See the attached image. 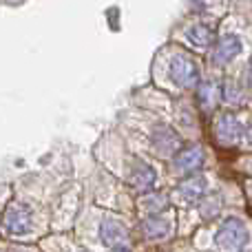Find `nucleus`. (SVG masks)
Masks as SVG:
<instances>
[{
	"instance_id": "f03ea898",
	"label": "nucleus",
	"mask_w": 252,
	"mask_h": 252,
	"mask_svg": "<svg viewBox=\"0 0 252 252\" xmlns=\"http://www.w3.org/2000/svg\"><path fill=\"white\" fill-rule=\"evenodd\" d=\"M215 241H217V246L223 250H239V248H244L246 241H248V228H246V223L241 221V219H235V217L226 219V221L219 226Z\"/></svg>"
},
{
	"instance_id": "6ab92c4d",
	"label": "nucleus",
	"mask_w": 252,
	"mask_h": 252,
	"mask_svg": "<svg viewBox=\"0 0 252 252\" xmlns=\"http://www.w3.org/2000/svg\"><path fill=\"white\" fill-rule=\"evenodd\" d=\"M246 252H248V250H246Z\"/></svg>"
},
{
	"instance_id": "a211bd4d",
	"label": "nucleus",
	"mask_w": 252,
	"mask_h": 252,
	"mask_svg": "<svg viewBox=\"0 0 252 252\" xmlns=\"http://www.w3.org/2000/svg\"><path fill=\"white\" fill-rule=\"evenodd\" d=\"M13 252H35L33 248H18V250H13Z\"/></svg>"
},
{
	"instance_id": "9b49d317",
	"label": "nucleus",
	"mask_w": 252,
	"mask_h": 252,
	"mask_svg": "<svg viewBox=\"0 0 252 252\" xmlns=\"http://www.w3.org/2000/svg\"><path fill=\"white\" fill-rule=\"evenodd\" d=\"M142 232L146 239H164L170 235V223L164 217H148L142 221Z\"/></svg>"
},
{
	"instance_id": "f3484780",
	"label": "nucleus",
	"mask_w": 252,
	"mask_h": 252,
	"mask_svg": "<svg viewBox=\"0 0 252 252\" xmlns=\"http://www.w3.org/2000/svg\"><path fill=\"white\" fill-rule=\"evenodd\" d=\"M111 252H130L128 248H126V246H118V248H113Z\"/></svg>"
},
{
	"instance_id": "9d476101",
	"label": "nucleus",
	"mask_w": 252,
	"mask_h": 252,
	"mask_svg": "<svg viewBox=\"0 0 252 252\" xmlns=\"http://www.w3.org/2000/svg\"><path fill=\"white\" fill-rule=\"evenodd\" d=\"M100 239L102 244L118 248V246H124V241L128 239V230L120 219H104L100 228Z\"/></svg>"
},
{
	"instance_id": "2eb2a0df",
	"label": "nucleus",
	"mask_w": 252,
	"mask_h": 252,
	"mask_svg": "<svg viewBox=\"0 0 252 252\" xmlns=\"http://www.w3.org/2000/svg\"><path fill=\"white\" fill-rule=\"evenodd\" d=\"M223 100L228 104H244V95H241V89L237 82H228L223 84Z\"/></svg>"
},
{
	"instance_id": "f257e3e1",
	"label": "nucleus",
	"mask_w": 252,
	"mask_h": 252,
	"mask_svg": "<svg viewBox=\"0 0 252 252\" xmlns=\"http://www.w3.org/2000/svg\"><path fill=\"white\" fill-rule=\"evenodd\" d=\"M2 226L11 235H25L33 226V213H31V208L27 204L11 201L7 206V210L2 213Z\"/></svg>"
},
{
	"instance_id": "20e7f679",
	"label": "nucleus",
	"mask_w": 252,
	"mask_h": 252,
	"mask_svg": "<svg viewBox=\"0 0 252 252\" xmlns=\"http://www.w3.org/2000/svg\"><path fill=\"white\" fill-rule=\"evenodd\" d=\"M151 146L155 148V153L159 157H175L177 151L182 148V139L170 126L157 124L151 130Z\"/></svg>"
},
{
	"instance_id": "ddd939ff",
	"label": "nucleus",
	"mask_w": 252,
	"mask_h": 252,
	"mask_svg": "<svg viewBox=\"0 0 252 252\" xmlns=\"http://www.w3.org/2000/svg\"><path fill=\"white\" fill-rule=\"evenodd\" d=\"M188 40L199 49H208V47H213V42H215V33L208 25H201L199 22V25H192L190 29H188Z\"/></svg>"
},
{
	"instance_id": "1a4fd4ad",
	"label": "nucleus",
	"mask_w": 252,
	"mask_h": 252,
	"mask_svg": "<svg viewBox=\"0 0 252 252\" xmlns=\"http://www.w3.org/2000/svg\"><path fill=\"white\" fill-rule=\"evenodd\" d=\"M213 64H228L241 51V40L237 35H221L217 42H213Z\"/></svg>"
},
{
	"instance_id": "4468645a",
	"label": "nucleus",
	"mask_w": 252,
	"mask_h": 252,
	"mask_svg": "<svg viewBox=\"0 0 252 252\" xmlns=\"http://www.w3.org/2000/svg\"><path fill=\"white\" fill-rule=\"evenodd\" d=\"M219 210H221V197L219 195H204V199H201V204H199L201 217L213 219L215 215H219Z\"/></svg>"
},
{
	"instance_id": "0eeeda50",
	"label": "nucleus",
	"mask_w": 252,
	"mask_h": 252,
	"mask_svg": "<svg viewBox=\"0 0 252 252\" xmlns=\"http://www.w3.org/2000/svg\"><path fill=\"white\" fill-rule=\"evenodd\" d=\"M157 182V173L151 164L142 159H135L133 166H130V173H128V184L139 192H151V188L155 186Z\"/></svg>"
},
{
	"instance_id": "6e6552de",
	"label": "nucleus",
	"mask_w": 252,
	"mask_h": 252,
	"mask_svg": "<svg viewBox=\"0 0 252 252\" xmlns=\"http://www.w3.org/2000/svg\"><path fill=\"white\" fill-rule=\"evenodd\" d=\"M173 164H175V170H179V173H184V175L195 173V170H199L201 164H204V148L195 146V144L179 148Z\"/></svg>"
},
{
	"instance_id": "423d86ee",
	"label": "nucleus",
	"mask_w": 252,
	"mask_h": 252,
	"mask_svg": "<svg viewBox=\"0 0 252 252\" xmlns=\"http://www.w3.org/2000/svg\"><path fill=\"white\" fill-rule=\"evenodd\" d=\"M206 188H208V182H206L204 175H192L175 188V199L179 204H197V201L204 199Z\"/></svg>"
},
{
	"instance_id": "dca6fc26",
	"label": "nucleus",
	"mask_w": 252,
	"mask_h": 252,
	"mask_svg": "<svg viewBox=\"0 0 252 252\" xmlns=\"http://www.w3.org/2000/svg\"><path fill=\"white\" fill-rule=\"evenodd\" d=\"M217 97H219V91L213 87V84H210V82H201V87H199V100H204L206 109H210V106L217 102Z\"/></svg>"
},
{
	"instance_id": "39448f33",
	"label": "nucleus",
	"mask_w": 252,
	"mask_h": 252,
	"mask_svg": "<svg viewBox=\"0 0 252 252\" xmlns=\"http://www.w3.org/2000/svg\"><path fill=\"white\" fill-rule=\"evenodd\" d=\"M244 135H246L244 124L232 113H221L215 120V137H217V142L223 144V146H235V144H239Z\"/></svg>"
},
{
	"instance_id": "f8f14e48",
	"label": "nucleus",
	"mask_w": 252,
	"mask_h": 252,
	"mask_svg": "<svg viewBox=\"0 0 252 252\" xmlns=\"http://www.w3.org/2000/svg\"><path fill=\"white\" fill-rule=\"evenodd\" d=\"M168 206V197L161 195V192H146L139 201V208L148 215V217H157L161 210H166Z\"/></svg>"
},
{
	"instance_id": "7ed1b4c3",
	"label": "nucleus",
	"mask_w": 252,
	"mask_h": 252,
	"mask_svg": "<svg viewBox=\"0 0 252 252\" xmlns=\"http://www.w3.org/2000/svg\"><path fill=\"white\" fill-rule=\"evenodd\" d=\"M170 78L177 87L190 89L199 82V69H197V62L192 60L188 53H177L170 60Z\"/></svg>"
}]
</instances>
